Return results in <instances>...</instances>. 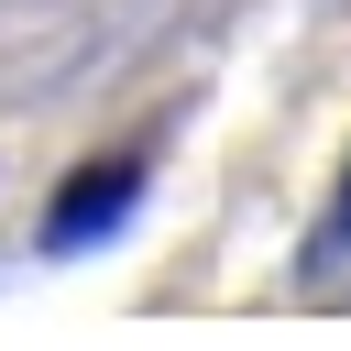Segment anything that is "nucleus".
<instances>
[{
	"label": "nucleus",
	"mask_w": 351,
	"mask_h": 351,
	"mask_svg": "<svg viewBox=\"0 0 351 351\" xmlns=\"http://www.w3.org/2000/svg\"><path fill=\"white\" fill-rule=\"evenodd\" d=\"M143 176H154V154H143V143H132V154H110V165H77V176H66V197L44 208V252H88V241H110V230L132 219Z\"/></svg>",
	"instance_id": "1"
},
{
	"label": "nucleus",
	"mask_w": 351,
	"mask_h": 351,
	"mask_svg": "<svg viewBox=\"0 0 351 351\" xmlns=\"http://www.w3.org/2000/svg\"><path fill=\"white\" fill-rule=\"evenodd\" d=\"M340 241H351V176H340V208H329V230H318V263H329Z\"/></svg>",
	"instance_id": "2"
}]
</instances>
